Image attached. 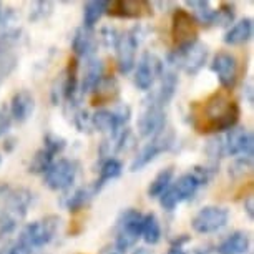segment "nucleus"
<instances>
[{
    "mask_svg": "<svg viewBox=\"0 0 254 254\" xmlns=\"http://www.w3.org/2000/svg\"><path fill=\"white\" fill-rule=\"evenodd\" d=\"M239 117V103L226 90H216L204 102H194L190 107L191 125L201 135L229 131L238 125Z\"/></svg>",
    "mask_w": 254,
    "mask_h": 254,
    "instance_id": "nucleus-1",
    "label": "nucleus"
},
{
    "mask_svg": "<svg viewBox=\"0 0 254 254\" xmlns=\"http://www.w3.org/2000/svg\"><path fill=\"white\" fill-rule=\"evenodd\" d=\"M218 168L214 166H194L188 173L181 175L173 185L163 193L160 198V206L165 211H173L183 201H190L198 193L201 186L208 185L216 175Z\"/></svg>",
    "mask_w": 254,
    "mask_h": 254,
    "instance_id": "nucleus-2",
    "label": "nucleus"
},
{
    "mask_svg": "<svg viewBox=\"0 0 254 254\" xmlns=\"http://www.w3.org/2000/svg\"><path fill=\"white\" fill-rule=\"evenodd\" d=\"M3 204L0 208V238H7L15 233L18 224L27 216L33 194L27 188H10L3 185L2 194Z\"/></svg>",
    "mask_w": 254,
    "mask_h": 254,
    "instance_id": "nucleus-3",
    "label": "nucleus"
},
{
    "mask_svg": "<svg viewBox=\"0 0 254 254\" xmlns=\"http://www.w3.org/2000/svg\"><path fill=\"white\" fill-rule=\"evenodd\" d=\"M60 228V216L49 214L37 221L28 223L13 241L20 254H38L57 238Z\"/></svg>",
    "mask_w": 254,
    "mask_h": 254,
    "instance_id": "nucleus-4",
    "label": "nucleus"
},
{
    "mask_svg": "<svg viewBox=\"0 0 254 254\" xmlns=\"http://www.w3.org/2000/svg\"><path fill=\"white\" fill-rule=\"evenodd\" d=\"M141 223H143V213H140L135 208L123 209L117 219V236H115V246L120 253H127L128 249L135 248L138 239L141 238Z\"/></svg>",
    "mask_w": 254,
    "mask_h": 254,
    "instance_id": "nucleus-5",
    "label": "nucleus"
},
{
    "mask_svg": "<svg viewBox=\"0 0 254 254\" xmlns=\"http://www.w3.org/2000/svg\"><path fill=\"white\" fill-rule=\"evenodd\" d=\"M209 57V49L208 45L196 42L191 47L185 50H173L171 54H168V66L171 68H181L186 75H198L203 66L206 65Z\"/></svg>",
    "mask_w": 254,
    "mask_h": 254,
    "instance_id": "nucleus-6",
    "label": "nucleus"
},
{
    "mask_svg": "<svg viewBox=\"0 0 254 254\" xmlns=\"http://www.w3.org/2000/svg\"><path fill=\"white\" fill-rule=\"evenodd\" d=\"M199 35V25L186 8H175L171 15V40L176 49L175 50H185L198 42Z\"/></svg>",
    "mask_w": 254,
    "mask_h": 254,
    "instance_id": "nucleus-7",
    "label": "nucleus"
},
{
    "mask_svg": "<svg viewBox=\"0 0 254 254\" xmlns=\"http://www.w3.org/2000/svg\"><path fill=\"white\" fill-rule=\"evenodd\" d=\"M131 118V107L127 103L117 105L113 110L100 108L92 115V127L93 130L107 133L108 136L122 131L127 128V123Z\"/></svg>",
    "mask_w": 254,
    "mask_h": 254,
    "instance_id": "nucleus-8",
    "label": "nucleus"
},
{
    "mask_svg": "<svg viewBox=\"0 0 254 254\" xmlns=\"http://www.w3.org/2000/svg\"><path fill=\"white\" fill-rule=\"evenodd\" d=\"M80 173V163L68 158H60L54 161L44 173V183L52 191H65L73 186Z\"/></svg>",
    "mask_w": 254,
    "mask_h": 254,
    "instance_id": "nucleus-9",
    "label": "nucleus"
},
{
    "mask_svg": "<svg viewBox=\"0 0 254 254\" xmlns=\"http://www.w3.org/2000/svg\"><path fill=\"white\" fill-rule=\"evenodd\" d=\"M20 28L12 23L0 27V87L17 66L18 57L13 49L20 40Z\"/></svg>",
    "mask_w": 254,
    "mask_h": 254,
    "instance_id": "nucleus-10",
    "label": "nucleus"
},
{
    "mask_svg": "<svg viewBox=\"0 0 254 254\" xmlns=\"http://www.w3.org/2000/svg\"><path fill=\"white\" fill-rule=\"evenodd\" d=\"M173 145H175V133L170 130L161 131L160 135L151 138V140L138 151V155L133 158V161L130 165V171H133V173L141 171L143 168H146L151 161H155L161 153L170 151L171 148H173Z\"/></svg>",
    "mask_w": 254,
    "mask_h": 254,
    "instance_id": "nucleus-11",
    "label": "nucleus"
},
{
    "mask_svg": "<svg viewBox=\"0 0 254 254\" xmlns=\"http://www.w3.org/2000/svg\"><path fill=\"white\" fill-rule=\"evenodd\" d=\"M229 221V209L224 206H203L191 219V228L198 234H213Z\"/></svg>",
    "mask_w": 254,
    "mask_h": 254,
    "instance_id": "nucleus-12",
    "label": "nucleus"
},
{
    "mask_svg": "<svg viewBox=\"0 0 254 254\" xmlns=\"http://www.w3.org/2000/svg\"><path fill=\"white\" fill-rule=\"evenodd\" d=\"M141 42V27H135L128 32H122L117 50V65L122 73H130L136 64V52Z\"/></svg>",
    "mask_w": 254,
    "mask_h": 254,
    "instance_id": "nucleus-13",
    "label": "nucleus"
},
{
    "mask_svg": "<svg viewBox=\"0 0 254 254\" xmlns=\"http://www.w3.org/2000/svg\"><path fill=\"white\" fill-rule=\"evenodd\" d=\"M163 68H165V64L155 54L143 52L140 60L135 64V76H133L135 87L141 92H150L155 81L160 78Z\"/></svg>",
    "mask_w": 254,
    "mask_h": 254,
    "instance_id": "nucleus-14",
    "label": "nucleus"
},
{
    "mask_svg": "<svg viewBox=\"0 0 254 254\" xmlns=\"http://www.w3.org/2000/svg\"><path fill=\"white\" fill-rule=\"evenodd\" d=\"M223 155L236 158H251L254 155V136L248 128H231L221 138Z\"/></svg>",
    "mask_w": 254,
    "mask_h": 254,
    "instance_id": "nucleus-15",
    "label": "nucleus"
},
{
    "mask_svg": "<svg viewBox=\"0 0 254 254\" xmlns=\"http://www.w3.org/2000/svg\"><path fill=\"white\" fill-rule=\"evenodd\" d=\"M166 130V112L156 103L145 100L141 115L138 117V133L143 138H155Z\"/></svg>",
    "mask_w": 254,
    "mask_h": 254,
    "instance_id": "nucleus-16",
    "label": "nucleus"
},
{
    "mask_svg": "<svg viewBox=\"0 0 254 254\" xmlns=\"http://www.w3.org/2000/svg\"><path fill=\"white\" fill-rule=\"evenodd\" d=\"M76 93H78V60L73 57L68 60V65L59 81V88L52 90V102L54 105H59V102H66L68 107L78 105L75 103Z\"/></svg>",
    "mask_w": 254,
    "mask_h": 254,
    "instance_id": "nucleus-17",
    "label": "nucleus"
},
{
    "mask_svg": "<svg viewBox=\"0 0 254 254\" xmlns=\"http://www.w3.org/2000/svg\"><path fill=\"white\" fill-rule=\"evenodd\" d=\"M209 68L218 76L219 85L223 87V90L231 92V90L236 87L239 70H238V60L233 54L224 52V50L218 52V54L213 57V60H211Z\"/></svg>",
    "mask_w": 254,
    "mask_h": 254,
    "instance_id": "nucleus-18",
    "label": "nucleus"
},
{
    "mask_svg": "<svg viewBox=\"0 0 254 254\" xmlns=\"http://www.w3.org/2000/svg\"><path fill=\"white\" fill-rule=\"evenodd\" d=\"M107 13L117 18H143L153 15V7L146 0H113L108 2Z\"/></svg>",
    "mask_w": 254,
    "mask_h": 254,
    "instance_id": "nucleus-19",
    "label": "nucleus"
},
{
    "mask_svg": "<svg viewBox=\"0 0 254 254\" xmlns=\"http://www.w3.org/2000/svg\"><path fill=\"white\" fill-rule=\"evenodd\" d=\"M176 90H178V75H176L175 68L168 66V68H163V71H161L158 88L153 90V92L148 95L146 100L165 108L166 105L173 100Z\"/></svg>",
    "mask_w": 254,
    "mask_h": 254,
    "instance_id": "nucleus-20",
    "label": "nucleus"
},
{
    "mask_svg": "<svg viewBox=\"0 0 254 254\" xmlns=\"http://www.w3.org/2000/svg\"><path fill=\"white\" fill-rule=\"evenodd\" d=\"M71 50L78 59H93V55L98 50V38L95 37L93 30L85 27L76 28L73 37H71Z\"/></svg>",
    "mask_w": 254,
    "mask_h": 254,
    "instance_id": "nucleus-21",
    "label": "nucleus"
},
{
    "mask_svg": "<svg viewBox=\"0 0 254 254\" xmlns=\"http://www.w3.org/2000/svg\"><path fill=\"white\" fill-rule=\"evenodd\" d=\"M33 112H35V98L28 90H18L13 93L10 107H8V115H10L12 122L25 123Z\"/></svg>",
    "mask_w": 254,
    "mask_h": 254,
    "instance_id": "nucleus-22",
    "label": "nucleus"
},
{
    "mask_svg": "<svg viewBox=\"0 0 254 254\" xmlns=\"http://www.w3.org/2000/svg\"><path fill=\"white\" fill-rule=\"evenodd\" d=\"M120 97V85L113 76H103L97 88L92 92V105L102 107V105L117 102Z\"/></svg>",
    "mask_w": 254,
    "mask_h": 254,
    "instance_id": "nucleus-23",
    "label": "nucleus"
},
{
    "mask_svg": "<svg viewBox=\"0 0 254 254\" xmlns=\"http://www.w3.org/2000/svg\"><path fill=\"white\" fill-rule=\"evenodd\" d=\"M249 246H251V239H249L248 233L233 231L218 244L214 251L216 254H246L249 251Z\"/></svg>",
    "mask_w": 254,
    "mask_h": 254,
    "instance_id": "nucleus-24",
    "label": "nucleus"
},
{
    "mask_svg": "<svg viewBox=\"0 0 254 254\" xmlns=\"http://www.w3.org/2000/svg\"><path fill=\"white\" fill-rule=\"evenodd\" d=\"M97 196L93 185L92 186H80V188L73 190L71 193H68L62 199V206L70 211V213H78V211L85 209V206H88V203Z\"/></svg>",
    "mask_w": 254,
    "mask_h": 254,
    "instance_id": "nucleus-25",
    "label": "nucleus"
},
{
    "mask_svg": "<svg viewBox=\"0 0 254 254\" xmlns=\"http://www.w3.org/2000/svg\"><path fill=\"white\" fill-rule=\"evenodd\" d=\"M253 18H243L236 23H233L231 27L228 28L226 33L223 37V42L226 45H243L246 44L248 40H251L253 37Z\"/></svg>",
    "mask_w": 254,
    "mask_h": 254,
    "instance_id": "nucleus-26",
    "label": "nucleus"
},
{
    "mask_svg": "<svg viewBox=\"0 0 254 254\" xmlns=\"http://www.w3.org/2000/svg\"><path fill=\"white\" fill-rule=\"evenodd\" d=\"M105 76V65L102 60L98 59H90L87 64V68H85V75H83V81H81V95L85 93H92L97 85L102 81Z\"/></svg>",
    "mask_w": 254,
    "mask_h": 254,
    "instance_id": "nucleus-27",
    "label": "nucleus"
},
{
    "mask_svg": "<svg viewBox=\"0 0 254 254\" xmlns=\"http://www.w3.org/2000/svg\"><path fill=\"white\" fill-rule=\"evenodd\" d=\"M123 173V163L117 160V158H108V160H105L102 163V166H100V176L97 180V183L93 185L95 191H98L103 188L105 185L110 183V181L120 178Z\"/></svg>",
    "mask_w": 254,
    "mask_h": 254,
    "instance_id": "nucleus-28",
    "label": "nucleus"
},
{
    "mask_svg": "<svg viewBox=\"0 0 254 254\" xmlns=\"http://www.w3.org/2000/svg\"><path fill=\"white\" fill-rule=\"evenodd\" d=\"M141 238L150 246H155L161 241V224L155 213L143 214L141 223Z\"/></svg>",
    "mask_w": 254,
    "mask_h": 254,
    "instance_id": "nucleus-29",
    "label": "nucleus"
},
{
    "mask_svg": "<svg viewBox=\"0 0 254 254\" xmlns=\"http://www.w3.org/2000/svg\"><path fill=\"white\" fill-rule=\"evenodd\" d=\"M108 2L105 0H92L83 5V27L93 30V27L102 20V17L107 13Z\"/></svg>",
    "mask_w": 254,
    "mask_h": 254,
    "instance_id": "nucleus-30",
    "label": "nucleus"
},
{
    "mask_svg": "<svg viewBox=\"0 0 254 254\" xmlns=\"http://www.w3.org/2000/svg\"><path fill=\"white\" fill-rule=\"evenodd\" d=\"M173 176H175L173 166H168L165 170H161L160 173L151 180L150 186H148V196H150V198H160V196L170 188L171 183H173Z\"/></svg>",
    "mask_w": 254,
    "mask_h": 254,
    "instance_id": "nucleus-31",
    "label": "nucleus"
},
{
    "mask_svg": "<svg viewBox=\"0 0 254 254\" xmlns=\"http://www.w3.org/2000/svg\"><path fill=\"white\" fill-rule=\"evenodd\" d=\"M186 5L191 8V15L194 17V20L198 22V25H213L214 23V8H211L209 2L206 0H190L186 2Z\"/></svg>",
    "mask_w": 254,
    "mask_h": 254,
    "instance_id": "nucleus-32",
    "label": "nucleus"
},
{
    "mask_svg": "<svg viewBox=\"0 0 254 254\" xmlns=\"http://www.w3.org/2000/svg\"><path fill=\"white\" fill-rule=\"evenodd\" d=\"M55 153H52L49 148L42 146L40 150L35 151V155L32 156L30 165H28V173L32 175H44L47 170L50 168V165L55 160Z\"/></svg>",
    "mask_w": 254,
    "mask_h": 254,
    "instance_id": "nucleus-33",
    "label": "nucleus"
},
{
    "mask_svg": "<svg viewBox=\"0 0 254 254\" xmlns=\"http://www.w3.org/2000/svg\"><path fill=\"white\" fill-rule=\"evenodd\" d=\"M73 110H71V122H73L75 128L80 133H93V127H92V115H88V112L81 108H76V105H71Z\"/></svg>",
    "mask_w": 254,
    "mask_h": 254,
    "instance_id": "nucleus-34",
    "label": "nucleus"
},
{
    "mask_svg": "<svg viewBox=\"0 0 254 254\" xmlns=\"http://www.w3.org/2000/svg\"><path fill=\"white\" fill-rule=\"evenodd\" d=\"M236 17V8L233 3H221L218 8H214V23L218 27H231Z\"/></svg>",
    "mask_w": 254,
    "mask_h": 254,
    "instance_id": "nucleus-35",
    "label": "nucleus"
},
{
    "mask_svg": "<svg viewBox=\"0 0 254 254\" xmlns=\"http://www.w3.org/2000/svg\"><path fill=\"white\" fill-rule=\"evenodd\" d=\"M44 146L49 148L52 153H55V155H59L65 150L66 146V140L65 138H62L59 135H55V133H47L44 136Z\"/></svg>",
    "mask_w": 254,
    "mask_h": 254,
    "instance_id": "nucleus-36",
    "label": "nucleus"
},
{
    "mask_svg": "<svg viewBox=\"0 0 254 254\" xmlns=\"http://www.w3.org/2000/svg\"><path fill=\"white\" fill-rule=\"evenodd\" d=\"M120 35H122V32L117 30L115 27H103L102 30H100V38L103 40V44L107 47H113V49L118 44Z\"/></svg>",
    "mask_w": 254,
    "mask_h": 254,
    "instance_id": "nucleus-37",
    "label": "nucleus"
},
{
    "mask_svg": "<svg viewBox=\"0 0 254 254\" xmlns=\"http://www.w3.org/2000/svg\"><path fill=\"white\" fill-rule=\"evenodd\" d=\"M45 8H52V3L50 2H35L33 3V10L30 13V20H42L45 18L49 13H45L44 10Z\"/></svg>",
    "mask_w": 254,
    "mask_h": 254,
    "instance_id": "nucleus-38",
    "label": "nucleus"
},
{
    "mask_svg": "<svg viewBox=\"0 0 254 254\" xmlns=\"http://www.w3.org/2000/svg\"><path fill=\"white\" fill-rule=\"evenodd\" d=\"M10 125H12V118L8 115V110L0 107V136L7 135V131L10 130Z\"/></svg>",
    "mask_w": 254,
    "mask_h": 254,
    "instance_id": "nucleus-39",
    "label": "nucleus"
},
{
    "mask_svg": "<svg viewBox=\"0 0 254 254\" xmlns=\"http://www.w3.org/2000/svg\"><path fill=\"white\" fill-rule=\"evenodd\" d=\"M190 241V236H186V234H181V236H178L173 241V244H171V248L168 249L166 254H186L185 249H183V244Z\"/></svg>",
    "mask_w": 254,
    "mask_h": 254,
    "instance_id": "nucleus-40",
    "label": "nucleus"
},
{
    "mask_svg": "<svg viewBox=\"0 0 254 254\" xmlns=\"http://www.w3.org/2000/svg\"><path fill=\"white\" fill-rule=\"evenodd\" d=\"M244 209H246V214L249 216V219L254 218V199L253 196H248L246 199H244Z\"/></svg>",
    "mask_w": 254,
    "mask_h": 254,
    "instance_id": "nucleus-41",
    "label": "nucleus"
},
{
    "mask_svg": "<svg viewBox=\"0 0 254 254\" xmlns=\"http://www.w3.org/2000/svg\"><path fill=\"white\" fill-rule=\"evenodd\" d=\"M100 254H123V253H120L115 244H108V246H105L102 249V253H100Z\"/></svg>",
    "mask_w": 254,
    "mask_h": 254,
    "instance_id": "nucleus-42",
    "label": "nucleus"
},
{
    "mask_svg": "<svg viewBox=\"0 0 254 254\" xmlns=\"http://www.w3.org/2000/svg\"><path fill=\"white\" fill-rule=\"evenodd\" d=\"M13 146H15V138H8V140L5 141V145H3V150H5V151H12Z\"/></svg>",
    "mask_w": 254,
    "mask_h": 254,
    "instance_id": "nucleus-43",
    "label": "nucleus"
},
{
    "mask_svg": "<svg viewBox=\"0 0 254 254\" xmlns=\"http://www.w3.org/2000/svg\"><path fill=\"white\" fill-rule=\"evenodd\" d=\"M133 254H151V253L148 251L146 248H136V249H135V253H133Z\"/></svg>",
    "mask_w": 254,
    "mask_h": 254,
    "instance_id": "nucleus-44",
    "label": "nucleus"
},
{
    "mask_svg": "<svg viewBox=\"0 0 254 254\" xmlns=\"http://www.w3.org/2000/svg\"><path fill=\"white\" fill-rule=\"evenodd\" d=\"M2 12H3V8H2V3H0V15H2Z\"/></svg>",
    "mask_w": 254,
    "mask_h": 254,
    "instance_id": "nucleus-45",
    "label": "nucleus"
},
{
    "mask_svg": "<svg viewBox=\"0 0 254 254\" xmlns=\"http://www.w3.org/2000/svg\"><path fill=\"white\" fill-rule=\"evenodd\" d=\"M0 165H2V156H0Z\"/></svg>",
    "mask_w": 254,
    "mask_h": 254,
    "instance_id": "nucleus-46",
    "label": "nucleus"
},
{
    "mask_svg": "<svg viewBox=\"0 0 254 254\" xmlns=\"http://www.w3.org/2000/svg\"><path fill=\"white\" fill-rule=\"evenodd\" d=\"M0 191H2V185H0Z\"/></svg>",
    "mask_w": 254,
    "mask_h": 254,
    "instance_id": "nucleus-47",
    "label": "nucleus"
}]
</instances>
